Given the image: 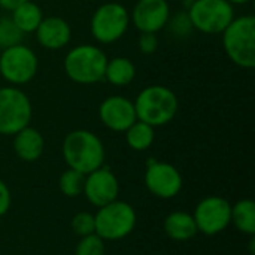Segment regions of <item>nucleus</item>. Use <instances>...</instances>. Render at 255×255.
<instances>
[{"label":"nucleus","mask_w":255,"mask_h":255,"mask_svg":"<svg viewBox=\"0 0 255 255\" xmlns=\"http://www.w3.org/2000/svg\"><path fill=\"white\" fill-rule=\"evenodd\" d=\"M63 160L69 169L84 175L102 167L106 160V151L102 139L90 130H73L66 134L61 146Z\"/></svg>","instance_id":"obj_1"},{"label":"nucleus","mask_w":255,"mask_h":255,"mask_svg":"<svg viewBox=\"0 0 255 255\" xmlns=\"http://www.w3.org/2000/svg\"><path fill=\"white\" fill-rule=\"evenodd\" d=\"M136 118L149 126L161 127L169 124L178 114L179 102L176 94L164 85H148L139 91L134 102Z\"/></svg>","instance_id":"obj_2"},{"label":"nucleus","mask_w":255,"mask_h":255,"mask_svg":"<svg viewBox=\"0 0 255 255\" xmlns=\"http://www.w3.org/2000/svg\"><path fill=\"white\" fill-rule=\"evenodd\" d=\"M106 63L108 57L102 48L82 43L66 54L63 67L70 81L81 85H91L103 79Z\"/></svg>","instance_id":"obj_3"},{"label":"nucleus","mask_w":255,"mask_h":255,"mask_svg":"<svg viewBox=\"0 0 255 255\" xmlns=\"http://www.w3.org/2000/svg\"><path fill=\"white\" fill-rule=\"evenodd\" d=\"M223 34V46L227 57L242 69L255 66V18L253 15L235 16L226 27Z\"/></svg>","instance_id":"obj_4"},{"label":"nucleus","mask_w":255,"mask_h":255,"mask_svg":"<svg viewBox=\"0 0 255 255\" xmlns=\"http://www.w3.org/2000/svg\"><path fill=\"white\" fill-rule=\"evenodd\" d=\"M96 235L105 242L123 241L133 233L137 224L136 209L123 200H114L97 209L94 214Z\"/></svg>","instance_id":"obj_5"},{"label":"nucleus","mask_w":255,"mask_h":255,"mask_svg":"<svg viewBox=\"0 0 255 255\" xmlns=\"http://www.w3.org/2000/svg\"><path fill=\"white\" fill-rule=\"evenodd\" d=\"M130 27V12L118 1L100 4L91 16L90 31L100 45H111L120 40Z\"/></svg>","instance_id":"obj_6"},{"label":"nucleus","mask_w":255,"mask_h":255,"mask_svg":"<svg viewBox=\"0 0 255 255\" xmlns=\"http://www.w3.org/2000/svg\"><path fill=\"white\" fill-rule=\"evenodd\" d=\"M33 106L28 96L15 85L0 87V134L13 136L30 126Z\"/></svg>","instance_id":"obj_7"},{"label":"nucleus","mask_w":255,"mask_h":255,"mask_svg":"<svg viewBox=\"0 0 255 255\" xmlns=\"http://www.w3.org/2000/svg\"><path fill=\"white\" fill-rule=\"evenodd\" d=\"M187 12L194 30L205 34H220L233 21L235 6L227 0H190Z\"/></svg>","instance_id":"obj_8"},{"label":"nucleus","mask_w":255,"mask_h":255,"mask_svg":"<svg viewBox=\"0 0 255 255\" xmlns=\"http://www.w3.org/2000/svg\"><path fill=\"white\" fill-rule=\"evenodd\" d=\"M37 70L39 58L36 52L22 42L0 49V76L9 85L19 87L28 84Z\"/></svg>","instance_id":"obj_9"},{"label":"nucleus","mask_w":255,"mask_h":255,"mask_svg":"<svg viewBox=\"0 0 255 255\" xmlns=\"http://www.w3.org/2000/svg\"><path fill=\"white\" fill-rule=\"evenodd\" d=\"M193 218L199 233L205 236H217L232 224V203L220 196L203 197L194 208Z\"/></svg>","instance_id":"obj_10"},{"label":"nucleus","mask_w":255,"mask_h":255,"mask_svg":"<svg viewBox=\"0 0 255 255\" xmlns=\"http://www.w3.org/2000/svg\"><path fill=\"white\" fill-rule=\"evenodd\" d=\"M143 182L152 196L163 200L176 197L184 187V178L173 164L154 158H149L146 163Z\"/></svg>","instance_id":"obj_11"},{"label":"nucleus","mask_w":255,"mask_h":255,"mask_svg":"<svg viewBox=\"0 0 255 255\" xmlns=\"http://www.w3.org/2000/svg\"><path fill=\"white\" fill-rule=\"evenodd\" d=\"M82 196L97 209L117 200L120 196V182L117 175L105 164L85 175Z\"/></svg>","instance_id":"obj_12"},{"label":"nucleus","mask_w":255,"mask_h":255,"mask_svg":"<svg viewBox=\"0 0 255 255\" xmlns=\"http://www.w3.org/2000/svg\"><path fill=\"white\" fill-rule=\"evenodd\" d=\"M170 15L167 0H137L130 12V24L140 33H158L166 28Z\"/></svg>","instance_id":"obj_13"},{"label":"nucleus","mask_w":255,"mask_h":255,"mask_svg":"<svg viewBox=\"0 0 255 255\" xmlns=\"http://www.w3.org/2000/svg\"><path fill=\"white\" fill-rule=\"evenodd\" d=\"M99 118L106 128L115 133H124L137 120L133 102L124 96L106 97L99 106Z\"/></svg>","instance_id":"obj_14"},{"label":"nucleus","mask_w":255,"mask_h":255,"mask_svg":"<svg viewBox=\"0 0 255 255\" xmlns=\"http://www.w3.org/2000/svg\"><path fill=\"white\" fill-rule=\"evenodd\" d=\"M37 43L48 51H60L72 39V27L61 16H43L34 31Z\"/></svg>","instance_id":"obj_15"},{"label":"nucleus","mask_w":255,"mask_h":255,"mask_svg":"<svg viewBox=\"0 0 255 255\" xmlns=\"http://www.w3.org/2000/svg\"><path fill=\"white\" fill-rule=\"evenodd\" d=\"M12 148L19 160L25 163H33L42 157L45 151V139L37 128L27 126L16 134H13Z\"/></svg>","instance_id":"obj_16"},{"label":"nucleus","mask_w":255,"mask_h":255,"mask_svg":"<svg viewBox=\"0 0 255 255\" xmlns=\"http://www.w3.org/2000/svg\"><path fill=\"white\" fill-rule=\"evenodd\" d=\"M163 229H164L166 236L175 242H187V241L194 239L199 235L193 214L184 212V211L170 212L164 218Z\"/></svg>","instance_id":"obj_17"},{"label":"nucleus","mask_w":255,"mask_h":255,"mask_svg":"<svg viewBox=\"0 0 255 255\" xmlns=\"http://www.w3.org/2000/svg\"><path fill=\"white\" fill-rule=\"evenodd\" d=\"M136 78V66L134 63L127 57H114L108 58L106 67H105V76L111 85L115 87H127L130 85Z\"/></svg>","instance_id":"obj_18"},{"label":"nucleus","mask_w":255,"mask_h":255,"mask_svg":"<svg viewBox=\"0 0 255 255\" xmlns=\"http://www.w3.org/2000/svg\"><path fill=\"white\" fill-rule=\"evenodd\" d=\"M10 18L15 22V25L21 30V33L27 34L36 31L40 21L43 19V12L37 3L27 0L10 12Z\"/></svg>","instance_id":"obj_19"},{"label":"nucleus","mask_w":255,"mask_h":255,"mask_svg":"<svg viewBox=\"0 0 255 255\" xmlns=\"http://www.w3.org/2000/svg\"><path fill=\"white\" fill-rule=\"evenodd\" d=\"M232 224L238 232L255 236V203L251 199L238 200L232 205Z\"/></svg>","instance_id":"obj_20"},{"label":"nucleus","mask_w":255,"mask_h":255,"mask_svg":"<svg viewBox=\"0 0 255 255\" xmlns=\"http://www.w3.org/2000/svg\"><path fill=\"white\" fill-rule=\"evenodd\" d=\"M124 133L127 145L137 152H143L148 148H151L155 139V128L139 120H136Z\"/></svg>","instance_id":"obj_21"},{"label":"nucleus","mask_w":255,"mask_h":255,"mask_svg":"<svg viewBox=\"0 0 255 255\" xmlns=\"http://www.w3.org/2000/svg\"><path fill=\"white\" fill-rule=\"evenodd\" d=\"M84 184H85V175L69 167L58 178V190L61 191V194H64L69 199L82 196Z\"/></svg>","instance_id":"obj_22"},{"label":"nucleus","mask_w":255,"mask_h":255,"mask_svg":"<svg viewBox=\"0 0 255 255\" xmlns=\"http://www.w3.org/2000/svg\"><path fill=\"white\" fill-rule=\"evenodd\" d=\"M169 31L178 37V39H184V37H188L193 31H194V27H193V22L190 19V15L187 12V9L184 10H178L175 12L173 15H170L169 21H167V25Z\"/></svg>","instance_id":"obj_23"},{"label":"nucleus","mask_w":255,"mask_h":255,"mask_svg":"<svg viewBox=\"0 0 255 255\" xmlns=\"http://www.w3.org/2000/svg\"><path fill=\"white\" fill-rule=\"evenodd\" d=\"M22 37L24 34L15 25L10 16H0V49L21 43Z\"/></svg>","instance_id":"obj_24"},{"label":"nucleus","mask_w":255,"mask_h":255,"mask_svg":"<svg viewBox=\"0 0 255 255\" xmlns=\"http://www.w3.org/2000/svg\"><path fill=\"white\" fill-rule=\"evenodd\" d=\"M106 247L105 241L96 233L79 238V242L75 247V255H105Z\"/></svg>","instance_id":"obj_25"},{"label":"nucleus","mask_w":255,"mask_h":255,"mask_svg":"<svg viewBox=\"0 0 255 255\" xmlns=\"http://www.w3.org/2000/svg\"><path fill=\"white\" fill-rule=\"evenodd\" d=\"M70 227L72 232L78 236V238H84L88 235L96 233V221H94V214L91 212H78L73 215L72 221H70Z\"/></svg>","instance_id":"obj_26"},{"label":"nucleus","mask_w":255,"mask_h":255,"mask_svg":"<svg viewBox=\"0 0 255 255\" xmlns=\"http://www.w3.org/2000/svg\"><path fill=\"white\" fill-rule=\"evenodd\" d=\"M160 40L157 33H140L139 40H137V46L139 51L145 55H151L158 49Z\"/></svg>","instance_id":"obj_27"},{"label":"nucleus","mask_w":255,"mask_h":255,"mask_svg":"<svg viewBox=\"0 0 255 255\" xmlns=\"http://www.w3.org/2000/svg\"><path fill=\"white\" fill-rule=\"evenodd\" d=\"M10 205H12V194H10V190H9L7 184H6L3 179H0V218L9 212Z\"/></svg>","instance_id":"obj_28"},{"label":"nucleus","mask_w":255,"mask_h":255,"mask_svg":"<svg viewBox=\"0 0 255 255\" xmlns=\"http://www.w3.org/2000/svg\"><path fill=\"white\" fill-rule=\"evenodd\" d=\"M24 1H27V0H0V7L4 9V10L12 12L16 6H19Z\"/></svg>","instance_id":"obj_29"},{"label":"nucleus","mask_w":255,"mask_h":255,"mask_svg":"<svg viewBox=\"0 0 255 255\" xmlns=\"http://www.w3.org/2000/svg\"><path fill=\"white\" fill-rule=\"evenodd\" d=\"M250 254L254 255L255 254V236H250Z\"/></svg>","instance_id":"obj_30"},{"label":"nucleus","mask_w":255,"mask_h":255,"mask_svg":"<svg viewBox=\"0 0 255 255\" xmlns=\"http://www.w3.org/2000/svg\"><path fill=\"white\" fill-rule=\"evenodd\" d=\"M227 1L235 6V4H247V3H251L253 0H227Z\"/></svg>","instance_id":"obj_31"},{"label":"nucleus","mask_w":255,"mask_h":255,"mask_svg":"<svg viewBox=\"0 0 255 255\" xmlns=\"http://www.w3.org/2000/svg\"><path fill=\"white\" fill-rule=\"evenodd\" d=\"M179 1H190V0H179Z\"/></svg>","instance_id":"obj_32"}]
</instances>
